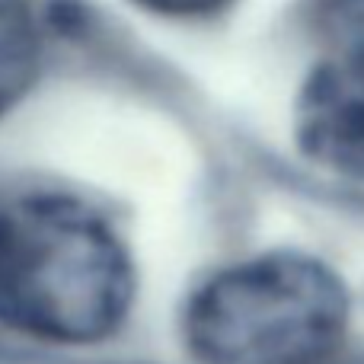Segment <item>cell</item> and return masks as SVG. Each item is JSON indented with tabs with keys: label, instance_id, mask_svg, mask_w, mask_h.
I'll use <instances>...</instances> for the list:
<instances>
[{
	"label": "cell",
	"instance_id": "obj_1",
	"mask_svg": "<svg viewBox=\"0 0 364 364\" xmlns=\"http://www.w3.org/2000/svg\"><path fill=\"white\" fill-rule=\"evenodd\" d=\"M134 272L87 205L36 195L0 211V320L48 342H100L122 326Z\"/></svg>",
	"mask_w": 364,
	"mask_h": 364
},
{
	"label": "cell",
	"instance_id": "obj_2",
	"mask_svg": "<svg viewBox=\"0 0 364 364\" xmlns=\"http://www.w3.org/2000/svg\"><path fill=\"white\" fill-rule=\"evenodd\" d=\"M346 326V284L297 252L220 272L186 314L188 348L201 364H329Z\"/></svg>",
	"mask_w": 364,
	"mask_h": 364
},
{
	"label": "cell",
	"instance_id": "obj_3",
	"mask_svg": "<svg viewBox=\"0 0 364 364\" xmlns=\"http://www.w3.org/2000/svg\"><path fill=\"white\" fill-rule=\"evenodd\" d=\"M314 26L326 55L297 96V144L323 170L364 179V0H320Z\"/></svg>",
	"mask_w": 364,
	"mask_h": 364
},
{
	"label": "cell",
	"instance_id": "obj_4",
	"mask_svg": "<svg viewBox=\"0 0 364 364\" xmlns=\"http://www.w3.org/2000/svg\"><path fill=\"white\" fill-rule=\"evenodd\" d=\"M38 36L26 0H0V115L36 74Z\"/></svg>",
	"mask_w": 364,
	"mask_h": 364
},
{
	"label": "cell",
	"instance_id": "obj_5",
	"mask_svg": "<svg viewBox=\"0 0 364 364\" xmlns=\"http://www.w3.org/2000/svg\"><path fill=\"white\" fill-rule=\"evenodd\" d=\"M141 6L154 13H164V16H208V13H218L227 0H138Z\"/></svg>",
	"mask_w": 364,
	"mask_h": 364
}]
</instances>
